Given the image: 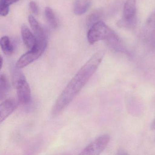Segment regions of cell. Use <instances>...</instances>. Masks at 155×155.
<instances>
[{"label":"cell","mask_w":155,"mask_h":155,"mask_svg":"<svg viewBox=\"0 0 155 155\" xmlns=\"http://www.w3.org/2000/svg\"><path fill=\"white\" fill-rule=\"evenodd\" d=\"M28 21L37 39L39 40H47V35L45 30L41 26L40 24L36 18L32 15H29L28 17Z\"/></svg>","instance_id":"obj_9"},{"label":"cell","mask_w":155,"mask_h":155,"mask_svg":"<svg viewBox=\"0 0 155 155\" xmlns=\"http://www.w3.org/2000/svg\"><path fill=\"white\" fill-rule=\"evenodd\" d=\"M136 0H127L124 4L123 19L118 21L119 27L132 26L135 22L136 15Z\"/></svg>","instance_id":"obj_6"},{"label":"cell","mask_w":155,"mask_h":155,"mask_svg":"<svg viewBox=\"0 0 155 155\" xmlns=\"http://www.w3.org/2000/svg\"><path fill=\"white\" fill-rule=\"evenodd\" d=\"M101 16V13L100 11H95L92 12L91 15L89 16L87 19V23L88 26H92L93 24H95L97 21H98V20L100 18Z\"/></svg>","instance_id":"obj_14"},{"label":"cell","mask_w":155,"mask_h":155,"mask_svg":"<svg viewBox=\"0 0 155 155\" xmlns=\"http://www.w3.org/2000/svg\"><path fill=\"white\" fill-rule=\"evenodd\" d=\"M9 12V6L0 2V15L2 17H5Z\"/></svg>","instance_id":"obj_15"},{"label":"cell","mask_w":155,"mask_h":155,"mask_svg":"<svg viewBox=\"0 0 155 155\" xmlns=\"http://www.w3.org/2000/svg\"><path fill=\"white\" fill-rule=\"evenodd\" d=\"M30 8L31 11L35 15H38L39 12V10L38 7L37 3L34 1H31L30 2L29 4Z\"/></svg>","instance_id":"obj_16"},{"label":"cell","mask_w":155,"mask_h":155,"mask_svg":"<svg viewBox=\"0 0 155 155\" xmlns=\"http://www.w3.org/2000/svg\"><path fill=\"white\" fill-rule=\"evenodd\" d=\"M19 0H0V2L10 6V5L16 3Z\"/></svg>","instance_id":"obj_17"},{"label":"cell","mask_w":155,"mask_h":155,"mask_svg":"<svg viewBox=\"0 0 155 155\" xmlns=\"http://www.w3.org/2000/svg\"></svg>","instance_id":"obj_20"},{"label":"cell","mask_w":155,"mask_h":155,"mask_svg":"<svg viewBox=\"0 0 155 155\" xmlns=\"http://www.w3.org/2000/svg\"><path fill=\"white\" fill-rule=\"evenodd\" d=\"M104 55L102 51L96 52L71 79L54 104L51 112L52 117L59 116L71 103L96 72Z\"/></svg>","instance_id":"obj_1"},{"label":"cell","mask_w":155,"mask_h":155,"mask_svg":"<svg viewBox=\"0 0 155 155\" xmlns=\"http://www.w3.org/2000/svg\"><path fill=\"white\" fill-rule=\"evenodd\" d=\"M91 0H76L74 6V12L76 15L84 14L89 8Z\"/></svg>","instance_id":"obj_10"},{"label":"cell","mask_w":155,"mask_h":155,"mask_svg":"<svg viewBox=\"0 0 155 155\" xmlns=\"http://www.w3.org/2000/svg\"><path fill=\"white\" fill-rule=\"evenodd\" d=\"M88 41L93 44L99 41L117 39V37L113 31L101 21L93 24L87 33Z\"/></svg>","instance_id":"obj_2"},{"label":"cell","mask_w":155,"mask_h":155,"mask_svg":"<svg viewBox=\"0 0 155 155\" xmlns=\"http://www.w3.org/2000/svg\"><path fill=\"white\" fill-rule=\"evenodd\" d=\"M150 129L151 130H155V119L153 120L151 125H150Z\"/></svg>","instance_id":"obj_18"},{"label":"cell","mask_w":155,"mask_h":155,"mask_svg":"<svg viewBox=\"0 0 155 155\" xmlns=\"http://www.w3.org/2000/svg\"><path fill=\"white\" fill-rule=\"evenodd\" d=\"M1 67H2L3 65V58L2 56H1Z\"/></svg>","instance_id":"obj_19"},{"label":"cell","mask_w":155,"mask_h":155,"mask_svg":"<svg viewBox=\"0 0 155 155\" xmlns=\"http://www.w3.org/2000/svg\"><path fill=\"white\" fill-rule=\"evenodd\" d=\"M0 45L2 51L7 56L12 55L14 51L13 45L8 36H4L1 38Z\"/></svg>","instance_id":"obj_11"},{"label":"cell","mask_w":155,"mask_h":155,"mask_svg":"<svg viewBox=\"0 0 155 155\" xmlns=\"http://www.w3.org/2000/svg\"><path fill=\"white\" fill-rule=\"evenodd\" d=\"M16 101L13 99H8L2 102L0 105V122L4 121L17 108Z\"/></svg>","instance_id":"obj_7"},{"label":"cell","mask_w":155,"mask_h":155,"mask_svg":"<svg viewBox=\"0 0 155 155\" xmlns=\"http://www.w3.org/2000/svg\"><path fill=\"white\" fill-rule=\"evenodd\" d=\"M110 139V136L107 134L100 136L87 146L81 151V155H99L106 148Z\"/></svg>","instance_id":"obj_5"},{"label":"cell","mask_w":155,"mask_h":155,"mask_svg":"<svg viewBox=\"0 0 155 155\" xmlns=\"http://www.w3.org/2000/svg\"><path fill=\"white\" fill-rule=\"evenodd\" d=\"M45 14L47 21L48 22L50 26L53 28H58V21L52 9L49 7L46 8L45 10Z\"/></svg>","instance_id":"obj_12"},{"label":"cell","mask_w":155,"mask_h":155,"mask_svg":"<svg viewBox=\"0 0 155 155\" xmlns=\"http://www.w3.org/2000/svg\"><path fill=\"white\" fill-rule=\"evenodd\" d=\"M16 86L18 100L20 104L28 105L31 101V91L26 78L22 74H19L17 79Z\"/></svg>","instance_id":"obj_4"},{"label":"cell","mask_w":155,"mask_h":155,"mask_svg":"<svg viewBox=\"0 0 155 155\" xmlns=\"http://www.w3.org/2000/svg\"><path fill=\"white\" fill-rule=\"evenodd\" d=\"M37 45L29 51L26 52L18 60L16 63L18 68L27 67L38 59L44 53L47 47V40L38 39Z\"/></svg>","instance_id":"obj_3"},{"label":"cell","mask_w":155,"mask_h":155,"mask_svg":"<svg viewBox=\"0 0 155 155\" xmlns=\"http://www.w3.org/2000/svg\"><path fill=\"white\" fill-rule=\"evenodd\" d=\"M21 34L23 42L28 48L31 49L37 45L38 41L37 37L26 25L21 26Z\"/></svg>","instance_id":"obj_8"},{"label":"cell","mask_w":155,"mask_h":155,"mask_svg":"<svg viewBox=\"0 0 155 155\" xmlns=\"http://www.w3.org/2000/svg\"><path fill=\"white\" fill-rule=\"evenodd\" d=\"M8 82L4 74H1L0 77V99L2 100L7 95L8 90Z\"/></svg>","instance_id":"obj_13"}]
</instances>
